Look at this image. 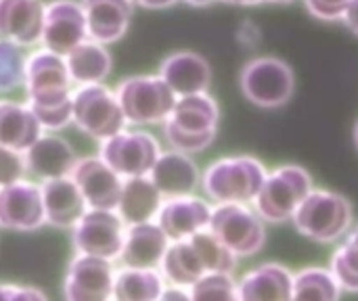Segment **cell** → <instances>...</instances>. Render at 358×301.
I'll return each mask as SVG.
<instances>
[{
	"label": "cell",
	"instance_id": "obj_20",
	"mask_svg": "<svg viewBox=\"0 0 358 301\" xmlns=\"http://www.w3.org/2000/svg\"><path fill=\"white\" fill-rule=\"evenodd\" d=\"M294 272L277 262H266L243 274L237 283L239 301H292Z\"/></svg>",
	"mask_w": 358,
	"mask_h": 301
},
{
	"label": "cell",
	"instance_id": "obj_34",
	"mask_svg": "<svg viewBox=\"0 0 358 301\" xmlns=\"http://www.w3.org/2000/svg\"><path fill=\"white\" fill-rule=\"evenodd\" d=\"M191 301H239L237 283L231 274H206L189 291Z\"/></svg>",
	"mask_w": 358,
	"mask_h": 301
},
{
	"label": "cell",
	"instance_id": "obj_29",
	"mask_svg": "<svg viewBox=\"0 0 358 301\" xmlns=\"http://www.w3.org/2000/svg\"><path fill=\"white\" fill-rule=\"evenodd\" d=\"M159 266H162V277L180 289L195 285L201 277L208 274L189 239L178 241V243H170Z\"/></svg>",
	"mask_w": 358,
	"mask_h": 301
},
{
	"label": "cell",
	"instance_id": "obj_43",
	"mask_svg": "<svg viewBox=\"0 0 358 301\" xmlns=\"http://www.w3.org/2000/svg\"><path fill=\"white\" fill-rule=\"evenodd\" d=\"M227 2H233V4H252V2H258V0H227Z\"/></svg>",
	"mask_w": 358,
	"mask_h": 301
},
{
	"label": "cell",
	"instance_id": "obj_23",
	"mask_svg": "<svg viewBox=\"0 0 358 301\" xmlns=\"http://www.w3.org/2000/svg\"><path fill=\"white\" fill-rule=\"evenodd\" d=\"M40 193H42L46 224L55 228H73L76 222L88 210L80 189L69 176L57 180H44Z\"/></svg>",
	"mask_w": 358,
	"mask_h": 301
},
{
	"label": "cell",
	"instance_id": "obj_10",
	"mask_svg": "<svg viewBox=\"0 0 358 301\" xmlns=\"http://www.w3.org/2000/svg\"><path fill=\"white\" fill-rule=\"evenodd\" d=\"M124 222L109 210H86L71 228V245L82 256L101 260H117L124 245Z\"/></svg>",
	"mask_w": 358,
	"mask_h": 301
},
{
	"label": "cell",
	"instance_id": "obj_16",
	"mask_svg": "<svg viewBox=\"0 0 358 301\" xmlns=\"http://www.w3.org/2000/svg\"><path fill=\"white\" fill-rule=\"evenodd\" d=\"M210 218H212V207L206 201L189 195V197L168 199L157 214V226L164 230L170 243H178L191 239L201 230H208Z\"/></svg>",
	"mask_w": 358,
	"mask_h": 301
},
{
	"label": "cell",
	"instance_id": "obj_25",
	"mask_svg": "<svg viewBox=\"0 0 358 301\" xmlns=\"http://www.w3.org/2000/svg\"><path fill=\"white\" fill-rule=\"evenodd\" d=\"M164 205L162 193L149 180V176L141 178H126L122 184L120 201H117V216L122 218L124 226L147 224L157 218Z\"/></svg>",
	"mask_w": 358,
	"mask_h": 301
},
{
	"label": "cell",
	"instance_id": "obj_14",
	"mask_svg": "<svg viewBox=\"0 0 358 301\" xmlns=\"http://www.w3.org/2000/svg\"><path fill=\"white\" fill-rule=\"evenodd\" d=\"M46 224L40 186L27 180L0 189V228L31 233Z\"/></svg>",
	"mask_w": 358,
	"mask_h": 301
},
{
	"label": "cell",
	"instance_id": "obj_24",
	"mask_svg": "<svg viewBox=\"0 0 358 301\" xmlns=\"http://www.w3.org/2000/svg\"><path fill=\"white\" fill-rule=\"evenodd\" d=\"M88 40L109 44L120 40L132 17L130 0H82Z\"/></svg>",
	"mask_w": 358,
	"mask_h": 301
},
{
	"label": "cell",
	"instance_id": "obj_2",
	"mask_svg": "<svg viewBox=\"0 0 358 301\" xmlns=\"http://www.w3.org/2000/svg\"><path fill=\"white\" fill-rule=\"evenodd\" d=\"M218 117V105L206 92L180 96L164 124V132L174 151L199 153L214 142Z\"/></svg>",
	"mask_w": 358,
	"mask_h": 301
},
{
	"label": "cell",
	"instance_id": "obj_9",
	"mask_svg": "<svg viewBox=\"0 0 358 301\" xmlns=\"http://www.w3.org/2000/svg\"><path fill=\"white\" fill-rule=\"evenodd\" d=\"M294 86L292 67L275 57L254 59L241 71V90L245 98L264 109L285 105L294 94Z\"/></svg>",
	"mask_w": 358,
	"mask_h": 301
},
{
	"label": "cell",
	"instance_id": "obj_44",
	"mask_svg": "<svg viewBox=\"0 0 358 301\" xmlns=\"http://www.w3.org/2000/svg\"><path fill=\"white\" fill-rule=\"evenodd\" d=\"M258 2H289V0H258Z\"/></svg>",
	"mask_w": 358,
	"mask_h": 301
},
{
	"label": "cell",
	"instance_id": "obj_37",
	"mask_svg": "<svg viewBox=\"0 0 358 301\" xmlns=\"http://www.w3.org/2000/svg\"><path fill=\"white\" fill-rule=\"evenodd\" d=\"M8 301H48L46 295L40 289L34 287H23V285H13Z\"/></svg>",
	"mask_w": 358,
	"mask_h": 301
},
{
	"label": "cell",
	"instance_id": "obj_35",
	"mask_svg": "<svg viewBox=\"0 0 358 301\" xmlns=\"http://www.w3.org/2000/svg\"><path fill=\"white\" fill-rule=\"evenodd\" d=\"M27 172L25 155L6 147H0V189L23 180Z\"/></svg>",
	"mask_w": 358,
	"mask_h": 301
},
{
	"label": "cell",
	"instance_id": "obj_18",
	"mask_svg": "<svg viewBox=\"0 0 358 301\" xmlns=\"http://www.w3.org/2000/svg\"><path fill=\"white\" fill-rule=\"evenodd\" d=\"M159 78L168 84L176 98H180L191 94H203L212 82V69L201 54L180 50L162 61Z\"/></svg>",
	"mask_w": 358,
	"mask_h": 301
},
{
	"label": "cell",
	"instance_id": "obj_33",
	"mask_svg": "<svg viewBox=\"0 0 358 301\" xmlns=\"http://www.w3.org/2000/svg\"><path fill=\"white\" fill-rule=\"evenodd\" d=\"M25 54L21 46L0 38V94H6L25 80Z\"/></svg>",
	"mask_w": 358,
	"mask_h": 301
},
{
	"label": "cell",
	"instance_id": "obj_7",
	"mask_svg": "<svg viewBox=\"0 0 358 301\" xmlns=\"http://www.w3.org/2000/svg\"><path fill=\"white\" fill-rule=\"evenodd\" d=\"M71 122L90 138L107 140L124 132L126 117L115 92L103 84L78 86L71 94Z\"/></svg>",
	"mask_w": 358,
	"mask_h": 301
},
{
	"label": "cell",
	"instance_id": "obj_19",
	"mask_svg": "<svg viewBox=\"0 0 358 301\" xmlns=\"http://www.w3.org/2000/svg\"><path fill=\"white\" fill-rule=\"evenodd\" d=\"M149 180L166 199L189 197L199 186V170L189 155L178 151H166L151 168Z\"/></svg>",
	"mask_w": 358,
	"mask_h": 301
},
{
	"label": "cell",
	"instance_id": "obj_5",
	"mask_svg": "<svg viewBox=\"0 0 358 301\" xmlns=\"http://www.w3.org/2000/svg\"><path fill=\"white\" fill-rule=\"evenodd\" d=\"M310 191L313 178L302 166H281L266 176L254 201V210L264 222L283 224L294 218Z\"/></svg>",
	"mask_w": 358,
	"mask_h": 301
},
{
	"label": "cell",
	"instance_id": "obj_32",
	"mask_svg": "<svg viewBox=\"0 0 358 301\" xmlns=\"http://www.w3.org/2000/svg\"><path fill=\"white\" fill-rule=\"evenodd\" d=\"M189 241L195 247L208 274H231L235 270L237 258L210 230H201L193 235Z\"/></svg>",
	"mask_w": 358,
	"mask_h": 301
},
{
	"label": "cell",
	"instance_id": "obj_13",
	"mask_svg": "<svg viewBox=\"0 0 358 301\" xmlns=\"http://www.w3.org/2000/svg\"><path fill=\"white\" fill-rule=\"evenodd\" d=\"M115 270L109 260L78 254L63 281L65 301H111Z\"/></svg>",
	"mask_w": 358,
	"mask_h": 301
},
{
	"label": "cell",
	"instance_id": "obj_15",
	"mask_svg": "<svg viewBox=\"0 0 358 301\" xmlns=\"http://www.w3.org/2000/svg\"><path fill=\"white\" fill-rule=\"evenodd\" d=\"M69 178L80 189L88 210L113 212L117 207L124 180L101 157L78 159Z\"/></svg>",
	"mask_w": 358,
	"mask_h": 301
},
{
	"label": "cell",
	"instance_id": "obj_38",
	"mask_svg": "<svg viewBox=\"0 0 358 301\" xmlns=\"http://www.w3.org/2000/svg\"><path fill=\"white\" fill-rule=\"evenodd\" d=\"M344 21L355 34H358V0H350L348 8L344 13Z\"/></svg>",
	"mask_w": 358,
	"mask_h": 301
},
{
	"label": "cell",
	"instance_id": "obj_11",
	"mask_svg": "<svg viewBox=\"0 0 358 301\" xmlns=\"http://www.w3.org/2000/svg\"><path fill=\"white\" fill-rule=\"evenodd\" d=\"M162 149L157 140L147 132H120L103 140L99 157L120 176V178H141L149 176Z\"/></svg>",
	"mask_w": 358,
	"mask_h": 301
},
{
	"label": "cell",
	"instance_id": "obj_3",
	"mask_svg": "<svg viewBox=\"0 0 358 301\" xmlns=\"http://www.w3.org/2000/svg\"><path fill=\"white\" fill-rule=\"evenodd\" d=\"M296 230L313 243H334L346 237L355 222L352 203L336 193L313 189L292 218Z\"/></svg>",
	"mask_w": 358,
	"mask_h": 301
},
{
	"label": "cell",
	"instance_id": "obj_42",
	"mask_svg": "<svg viewBox=\"0 0 358 301\" xmlns=\"http://www.w3.org/2000/svg\"><path fill=\"white\" fill-rule=\"evenodd\" d=\"M189 4H195V6H203V4H210V2H214V0H187Z\"/></svg>",
	"mask_w": 358,
	"mask_h": 301
},
{
	"label": "cell",
	"instance_id": "obj_4",
	"mask_svg": "<svg viewBox=\"0 0 358 301\" xmlns=\"http://www.w3.org/2000/svg\"><path fill=\"white\" fill-rule=\"evenodd\" d=\"M266 168L262 161L250 155H233L214 161L201 178L206 195L218 205L239 203L248 205L256 201L264 180Z\"/></svg>",
	"mask_w": 358,
	"mask_h": 301
},
{
	"label": "cell",
	"instance_id": "obj_6",
	"mask_svg": "<svg viewBox=\"0 0 358 301\" xmlns=\"http://www.w3.org/2000/svg\"><path fill=\"white\" fill-rule=\"evenodd\" d=\"M126 124L147 126L166 122L176 105V94L159 75L126 78L115 90Z\"/></svg>",
	"mask_w": 358,
	"mask_h": 301
},
{
	"label": "cell",
	"instance_id": "obj_46",
	"mask_svg": "<svg viewBox=\"0 0 358 301\" xmlns=\"http://www.w3.org/2000/svg\"><path fill=\"white\" fill-rule=\"evenodd\" d=\"M113 301H115V300H113Z\"/></svg>",
	"mask_w": 358,
	"mask_h": 301
},
{
	"label": "cell",
	"instance_id": "obj_31",
	"mask_svg": "<svg viewBox=\"0 0 358 301\" xmlns=\"http://www.w3.org/2000/svg\"><path fill=\"white\" fill-rule=\"evenodd\" d=\"M342 291L358 293V226L350 228L344 243L336 249L329 266Z\"/></svg>",
	"mask_w": 358,
	"mask_h": 301
},
{
	"label": "cell",
	"instance_id": "obj_27",
	"mask_svg": "<svg viewBox=\"0 0 358 301\" xmlns=\"http://www.w3.org/2000/svg\"><path fill=\"white\" fill-rule=\"evenodd\" d=\"M65 63L71 84L78 86L101 84L111 71V54L105 50L103 44L92 40H86L80 46H76L65 57Z\"/></svg>",
	"mask_w": 358,
	"mask_h": 301
},
{
	"label": "cell",
	"instance_id": "obj_21",
	"mask_svg": "<svg viewBox=\"0 0 358 301\" xmlns=\"http://www.w3.org/2000/svg\"><path fill=\"white\" fill-rule=\"evenodd\" d=\"M23 155L27 170L42 180L67 178L78 161L73 147L55 134H42Z\"/></svg>",
	"mask_w": 358,
	"mask_h": 301
},
{
	"label": "cell",
	"instance_id": "obj_12",
	"mask_svg": "<svg viewBox=\"0 0 358 301\" xmlns=\"http://www.w3.org/2000/svg\"><path fill=\"white\" fill-rule=\"evenodd\" d=\"M88 40L86 15L82 2L76 0H52L46 4L42 46L59 57H67L76 46Z\"/></svg>",
	"mask_w": 358,
	"mask_h": 301
},
{
	"label": "cell",
	"instance_id": "obj_30",
	"mask_svg": "<svg viewBox=\"0 0 358 301\" xmlns=\"http://www.w3.org/2000/svg\"><path fill=\"white\" fill-rule=\"evenodd\" d=\"M342 287L327 268L310 266L294 274L292 301H340Z\"/></svg>",
	"mask_w": 358,
	"mask_h": 301
},
{
	"label": "cell",
	"instance_id": "obj_36",
	"mask_svg": "<svg viewBox=\"0 0 358 301\" xmlns=\"http://www.w3.org/2000/svg\"><path fill=\"white\" fill-rule=\"evenodd\" d=\"M350 0H306L308 10L319 19H340L344 17Z\"/></svg>",
	"mask_w": 358,
	"mask_h": 301
},
{
	"label": "cell",
	"instance_id": "obj_40",
	"mask_svg": "<svg viewBox=\"0 0 358 301\" xmlns=\"http://www.w3.org/2000/svg\"><path fill=\"white\" fill-rule=\"evenodd\" d=\"M130 2L138 4V6H145V8H164V6L174 4L176 0H130Z\"/></svg>",
	"mask_w": 358,
	"mask_h": 301
},
{
	"label": "cell",
	"instance_id": "obj_1",
	"mask_svg": "<svg viewBox=\"0 0 358 301\" xmlns=\"http://www.w3.org/2000/svg\"><path fill=\"white\" fill-rule=\"evenodd\" d=\"M27 107L34 111L42 130H61L71 122V78L65 57L38 50L25 63Z\"/></svg>",
	"mask_w": 358,
	"mask_h": 301
},
{
	"label": "cell",
	"instance_id": "obj_45",
	"mask_svg": "<svg viewBox=\"0 0 358 301\" xmlns=\"http://www.w3.org/2000/svg\"><path fill=\"white\" fill-rule=\"evenodd\" d=\"M355 138H357V147H358V124H357V130H355Z\"/></svg>",
	"mask_w": 358,
	"mask_h": 301
},
{
	"label": "cell",
	"instance_id": "obj_8",
	"mask_svg": "<svg viewBox=\"0 0 358 301\" xmlns=\"http://www.w3.org/2000/svg\"><path fill=\"white\" fill-rule=\"evenodd\" d=\"M208 230L235 256L252 258L266 243V226L256 210L239 203H224L212 210Z\"/></svg>",
	"mask_w": 358,
	"mask_h": 301
},
{
	"label": "cell",
	"instance_id": "obj_41",
	"mask_svg": "<svg viewBox=\"0 0 358 301\" xmlns=\"http://www.w3.org/2000/svg\"><path fill=\"white\" fill-rule=\"evenodd\" d=\"M10 291H13V285L0 283V301H8V298H10Z\"/></svg>",
	"mask_w": 358,
	"mask_h": 301
},
{
	"label": "cell",
	"instance_id": "obj_22",
	"mask_svg": "<svg viewBox=\"0 0 358 301\" xmlns=\"http://www.w3.org/2000/svg\"><path fill=\"white\" fill-rule=\"evenodd\" d=\"M170 247V239L155 222L128 226L120 262L124 268H157Z\"/></svg>",
	"mask_w": 358,
	"mask_h": 301
},
{
	"label": "cell",
	"instance_id": "obj_39",
	"mask_svg": "<svg viewBox=\"0 0 358 301\" xmlns=\"http://www.w3.org/2000/svg\"><path fill=\"white\" fill-rule=\"evenodd\" d=\"M157 301H191V298H189V291L180 287H170L162 293V298Z\"/></svg>",
	"mask_w": 358,
	"mask_h": 301
},
{
	"label": "cell",
	"instance_id": "obj_17",
	"mask_svg": "<svg viewBox=\"0 0 358 301\" xmlns=\"http://www.w3.org/2000/svg\"><path fill=\"white\" fill-rule=\"evenodd\" d=\"M46 4L42 0H0V38L17 46L42 40Z\"/></svg>",
	"mask_w": 358,
	"mask_h": 301
},
{
	"label": "cell",
	"instance_id": "obj_28",
	"mask_svg": "<svg viewBox=\"0 0 358 301\" xmlns=\"http://www.w3.org/2000/svg\"><path fill=\"white\" fill-rule=\"evenodd\" d=\"M164 291V277L155 268H124L113 281L115 301H157Z\"/></svg>",
	"mask_w": 358,
	"mask_h": 301
},
{
	"label": "cell",
	"instance_id": "obj_26",
	"mask_svg": "<svg viewBox=\"0 0 358 301\" xmlns=\"http://www.w3.org/2000/svg\"><path fill=\"white\" fill-rule=\"evenodd\" d=\"M40 136L42 126L27 105L0 101V147L25 153Z\"/></svg>",
	"mask_w": 358,
	"mask_h": 301
}]
</instances>
